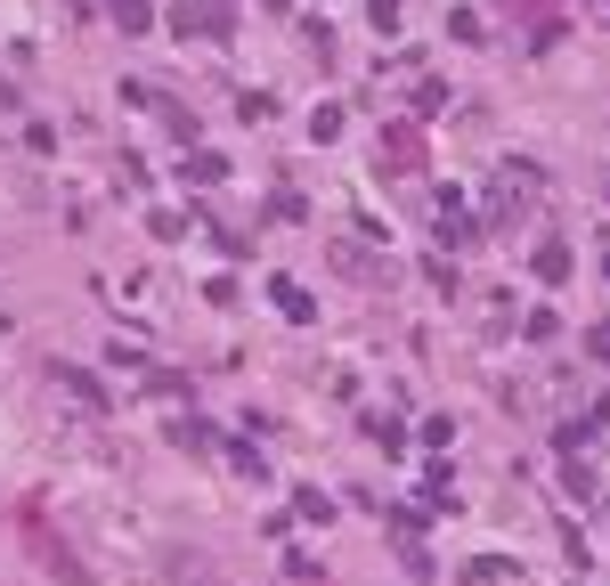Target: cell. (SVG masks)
Returning a JSON list of instances; mask_svg holds the SVG:
<instances>
[{
	"label": "cell",
	"instance_id": "3",
	"mask_svg": "<svg viewBox=\"0 0 610 586\" xmlns=\"http://www.w3.org/2000/svg\"><path fill=\"white\" fill-rule=\"evenodd\" d=\"M269 293H277V310H285V318H310V293H301V285H285V277H277Z\"/></svg>",
	"mask_w": 610,
	"mask_h": 586
},
{
	"label": "cell",
	"instance_id": "1",
	"mask_svg": "<svg viewBox=\"0 0 610 586\" xmlns=\"http://www.w3.org/2000/svg\"><path fill=\"white\" fill-rule=\"evenodd\" d=\"M415 155H423L415 131H391V139H383V171H415Z\"/></svg>",
	"mask_w": 610,
	"mask_h": 586
},
{
	"label": "cell",
	"instance_id": "2",
	"mask_svg": "<svg viewBox=\"0 0 610 586\" xmlns=\"http://www.w3.org/2000/svg\"><path fill=\"white\" fill-rule=\"evenodd\" d=\"M114 25H122V33H147L155 9H147V0H114Z\"/></svg>",
	"mask_w": 610,
	"mask_h": 586
}]
</instances>
